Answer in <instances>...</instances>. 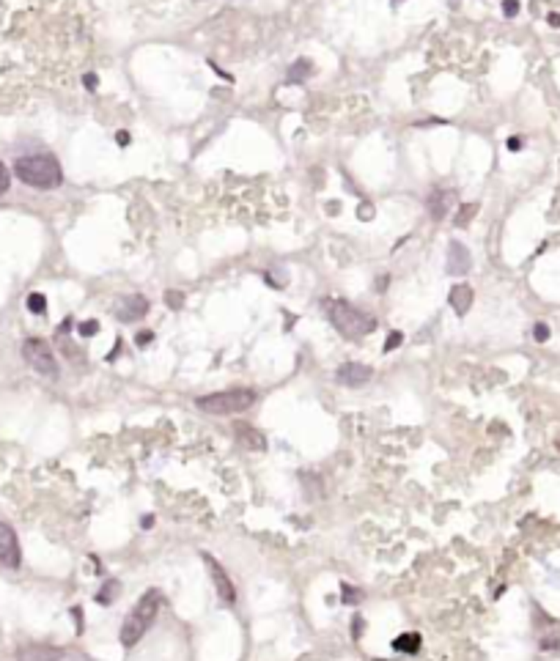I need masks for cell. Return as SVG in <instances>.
I'll return each instance as SVG.
<instances>
[{"instance_id": "obj_1", "label": "cell", "mask_w": 560, "mask_h": 661, "mask_svg": "<svg viewBox=\"0 0 560 661\" xmlns=\"http://www.w3.org/2000/svg\"><path fill=\"white\" fill-rule=\"evenodd\" d=\"M14 173L33 190H55L64 184V167L53 154H28L14 162Z\"/></svg>"}, {"instance_id": "obj_2", "label": "cell", "mask_w": 560, "mask_h": 661, "mask_svg": "<svg viewBox=\"0 0 560 661\" xmlns=\"http://www.w3.org/2000/svg\"><path fill=\"white\" fill-rule=\"evenodd\" d=\"M157 612H160V592L157 590L143 592L138 598V604L132 606V612L124 617V626H121V634H118L121 645L124 648H135L146 637V631L154 626Z\"/></svg>"}, {"instance_id": "obj_3", "label": "cell", "mask_w": 560, "mask_h": 661, "mask_svg": "<svg viewBox=\"0 0 560 661\" xmlns=\"http://www.w3.org/2000/svg\"><path fill=\"white\" fill-rule=\"evenodd\" d=\"M324 307H327L329 324H332L343 338H363V335H368V332L377 329V318L368 316L365 310L354 307V305L346 302V299H329Z\"/></svg>"}, {"instance_id": "obj_4", "label": "cell", "mask_w": 560, "mask_h": 661, "mask_svg": "<svg viewBox=\"0 0 560 661\" xmlns=\"http://www.w3.org/2000/svg\"><path fill=\"white\" fill-rule=\"evenodd\" d=\"M255 390L237 387V390H223V392H212V395H201L195 401V406L204 415H215V417H228V415H240L247 412L255 404Z\"/></svg>"}, {"instance_id": "obj_5", "label": "cell", "mask_w": 560, "mask_h": 661, "mask_svg": "<svg viewBox=\"0 0 560 661\" xmlns=\"http://www.w3.org/2000/svg\"><path fill=\"white\" fill-rule=\"evenodd\" d=\"M22 357H25V363L33 368L36 373H42V376H47V379H55V376H58V360H55V354H53V349H50L47 341H42V338H28V341L22 343Z\"/></svg>"}, {"instance_id": "obj_6", "label": "cell", "mask_w": 560, "mask_h": 661, "mask_svg": "<svg viewBox=\"0 0 560 661\" xmlns=\"http://www.w3.org/2000/svg\"><path fill=\"white\" fill-rule=\"evenodd\" d=\"M204 563H206V568H209V574H212V582H215V590H217V595L223 598V604H228V606H234L237 604V588H234V582H231V577L226 574V568L212 557V554H204Z\"/></svg>"}, {"instance_id": "obj_7", "label": "cell", "mask_w": 560, "mask_h": 661, "mask_svg": "<svg viewBox=\"0 0 560 661\" xmlns=\"http://www.w3.org/2000/svg\"><path fill=\"white\" fill-rule=\"evenodd\" d=\"M19 563H22V552H19L17 532L6 521H0V565L19 568Z\"/></svg>"}, {"instance_id": "obj_8", "label": "cell", "mask_w": 560, "mask_h": 661, "mask_svg": "<svg viewBox=\"0 0 560 661\" xmlns=\"http://www.w3.org/2000/svg\"><path fill=\"white\" fill-rule=\"evenodd\" d=\"M374 376V370L363 363H343V365L335 370V379L346 387H363L368 384V379Z\"/></svg>"}, {"instance_id": "obj_9", "label": "cell", "mask_w": 560, "mask_h": 661, "mask_svg": "<svg viewBox=\"0 0 560 661\" xmlns=\"http://www.w3.org/2000/svg\"><path fill=\"white\" fill-rule=\"evenodd\" d=\"M470 266H473L470 250H467L462 242H451V244H448V261H445L448 275H467Z\"/></svg>"}, {"instance_id": "obj_10", "label": "cell", "mask_w": 560, "mask_h": 661, "mask_svg": "<svg viewBox=\"0 0 560 661\" xmlns=\"http://www.w3.org/2000/svg\"><path fill=\"white\" fill-rule=\"evenodd\" d=\"M116 313H118L121 321H138V318H143V316L149 313V299L141 294L127 296V299H121V305H118Z\"/></svg>"}, {"instance_id": "obj_11", "label": "cell", "mask_w": 560, "mask_h": 661, "mask_svg": "<svg viewBox=\"0 0 560 661\" xmlns=\"http://www.w3.org/2000/svg\"><path fill=\"white\" fill-rule=\"evenodd\" d=\"M64 656L58 648H53V645H25L19 653H17V659L19 661H58Z\"/></svg>"}, {"instance_id": "obj_12", "label": "cell", "mask_w": 560, "mask_h": 661, "mask_svg": "<svg viewBox=\"0 0 560 661\" xmlns=\"http://www.w3.org/2000/svg\"><path fill=\"white\" fill-rule=\"evenodd\" d=\"M237 442L247 450H267V440L261 431H255L250 423H237Z\"/></svg>"}, {"instance_id": "obj_13", "label": "cell", "mask_w": 560, "mask_h": 661, "mask_svg": "<svg viewBox=\"0 0 560 661\" xmlns=\"http://www.w3.org/2000/svg\"><path fill=\"white\" fill-rule=\"evenodd\" d=\"M451 307L459 313V316H464L467 310H470V305H473V289L470 286H464V283H459V286H453L451 289Z\"/></svg>"}, {"instance_id": "obj_14", "label": "cell", "mask_w": 560, "mask_h": 661, "mask_svg": "<svg viewBox=\"0 0 560 661\" xmlns=\"http://www.w3.org/2000/svg\"><path fill=\"white\" fill-rule=\"evenodd\" d=\"M451 203H453V195H451L448 190H440V192H434V195L428 198V212H431V217H434V220H442V217L448 215Z\"/></svg>"}, {"instance_id": "obj_15", "label": "cell", "mask_w": 560, "mask_h": 661, "mask_svg": "<svg viewBox=\"0 0 560 661\" xmlns=\"http://www.w3.org/2000/svg\"><path fill=\"white\" fill-rule=\"evenodd\" d=\"M393 651H399V653H417L420 651V634L406 631V634L396 637L393 640Z\"/></svg>"}, {"instance_id": "obj_16", "label": "cell", "mask_w": 560, "mask_h": 661, "mask_svg": "<svg viewBox=\"0 0 560 661\" xmlns=\"http://www.w3.org/2000/svg\"><path fill=\"white\" fill-rule=\"evenodd\" d=\"M311 72H314L311 61H308V58H300V61H297V64L289 69V77H286V80H289V85H294V82H300V77L305 80V77H308Z\"/></svg>"}, {"instance_id": "obj_17", "label": "cell", "mask_w": 560, "mask_h": 661, "mask_svg": "<svg viewBox=\"0 0 560 661\" xmlns=\"http://www.w3.org/2000/svg\"><path fill=\"white\" fill-rule=\"evenodd\" d=\"M116 595H118V582H116V579H107L105 588L96 592V601H99L102 606H110V604L116 601Z\"/></svg>"}, {"instance_id": "obj_18", "label": "cell", "mask_w": 560, "mask_h": 661, "mask_svg": "<svg viewBox=\"0 0 560 661\" xmlns=\"http://www.w3.org/2000/svg\"><path fill=\"white\" fill-rule=\"evenodd\" d=\"M28 310H30V313H36V316H42V313L47 310V299H44V294H30V296H28Z\"/></svg>"}, {"instance_id": "obj_19", "label": "cell", "mask_w": 560, "mask_h": 661, "mask_svg": "<svg viewBox=\"0 0 560 661\" xmlns=\"http://www.w3.org/2000/svg\"><path fill=\"white\" fill-rule=\"evenodd\" d=\"M341 595H343V604H360V598H363V590L352 588V585H341Z\"/></svg>"}, {"instance_id": "obj_20", "label": "cell", "mask_w": 560, "mask_h": 661, "mask_svg": "<svg viewBox=\"0 0 560 661\" xmlns=\"http://www.w3.org/2000/svg\"><path fill=\"white\" fill-rule=\"evenodd\" d=\"M165 305L173 307V310H179V307L184 305V294H181V291H165Z\"/></svg>"}, {"instance_id": "obj_21", "label": "cell", "mask_w": 560, "mask_h": 661, "mask_svg": "<svg viewBox=\"0 0 560 661\" xmlns=\"http://www.w3.org/2000/svg\"><path fill=\"white\" fill-rule=\"evenodd\" d=\"M478 206L476 203H464L462 209H459V217H456V225H467L470 222V217H473V212H476Z\"/></svg>"}, {"instance_id": "obj_22", "label": "cell", "mask_w": 560, "mask_h": 661, "mask_svg": "<svg viewBox=\"0 0 560 661\" xmlns=\"http://www.w3.org/2000/svg\"><path fill=\"white\" fill-rule=\"evenodd\" d=\"M401 343H404V335H401V332H390L388 341H385V354L393 352V349H399Z\"/></svg>"}, {"instance_id": "obj_23", "label": "cell", "mask_w": 560, "mask_h": 661, "mask_svg": "<svg viewBox=\"0 0 560 661\" xmlns=\"http://www.w3.org/2000/svg\"><path fill=\"white\" fill-rule=\"evenodd\" d=\"M8 184H11V173H8V167L0 162V195L8 192Z\"/></svg>"}, {"instance_id": "obj_24", "label": "cell", "mask_w": 560, "mask_h": 661, "mask_svg": "<svg viewBox=\"0 0 560 661\" xmlns=\"http://www.w3.org/2000/svg\"><path fill=\"white\" fill-rule=\"evenodd\" d=\"M78 329H80L82 338H91V335H96V332H99V324H96V321H85V324H80Z\"/></svg>"}, {"instance_id": "obj_25", "label": "cell", "mask_w": 560, "mask_h": 661, "mask_svg": "<svg viewBox=\"0 0 560 661\" xmlns=\"http://www.w3.org/2000/svg\"><path fill=\"white\" fill-rule=\"evenodd\" d=\"M152 341H154V332H152V329H141V332L135 335V343H138V346H146V343H152Z\"/></svg>"}, {"instance_id": "obj_26", "label": "cell", "mask_w": 560, "mask_h": 661, "mask_svg": "<svg viewBox=\"0 0 560 661\" xmlns=\"http://www.w3.org/2000/svg\"><path fill=\"white\" fill-rule=\"evenodd\" d=\"M533 335H536V341H541V343H544V341L550 338V327H547V324H536Z\"/></svg>"}, {"instance_id": "obj_27", "label": "cell", "mask_w": 560, "mask_h": 661, "mask_svg": "<svg viewBox=\"0 0 560 661\" xmlns=\"http://www.w3.org/2000/svg\"><path fill=\"white\" fill-rule=\"evenodd\" d=\"M503 11H505V17H516V11H519V0H505V3H503Z\"/></svg>"}, {"instance_id": "obj_28", "label": "cell", "mask_w": 560, "mask_h": 661, "mask_svg": "<svg viewBox=\"0 0 560 661\" xmlns=\"http://www.w3.org/2000/svg\"><path fill=\"white\" fill-rule=\"evenodd\" d=\"M82 82H85V88H88V91H96V82H99V80H96V74H85V77H82Z\"/></svg>"}, {"instance_id": "obj_29", "label": "cell", "mask_w": 560, "mask_h": 661, "mask_svg": "<svg viewBox=\"0 0 560 661\" xmlns=\"http://www.w3.org/2000/svg\"><path fill=\"white\" fill-rule=\"evenodd\" d=\"M352 623H354V626H352V634H354V640H360V631H363V617L357 615Z\"/></svg>"}, {"instance_id": "obj_30", "label": "cell", "mask_w": 560, "mask_h": 661, "mask_svg": "<svg viewBox=\"0 0 560 661\" xmlns=\"http://www.w3.org/2000/svg\"><path fill=\"white\" fill-rule=\"evenodd\" d=\"M116 141H118L121 146H127V143H129V132H118V135H116Z\"/></svg>"}, {"instance_id": "obj_31", "label": "cell", "mask_w": 560, "mask_h": 661, "mask_svg": "<svg viewBox=\"0 0 560 661\" xmlns=\"http://www.w3.org/2000/svg\"><path fill=\"white\" fill-rule=\"evenodd\" d=\"M360 217H363V220L374 217V209H371V206H363V209H360Z\"/></svg>"}, {"instance_id": "obj_32", "label": "cell", "mask_w": 560, "mask_h": 661, "mask_svg": "<svg viewBox=\"0 0 560 661\" xmlns=\"http://www.w3.org/2000/svg\"><path fill=\"white\" fill-rule=\"evenodd\" d=\"M519 146H522L519 138H508V148H511V151H519Z\"/></svg>"}, {"instance_id": "obj_33", "label": "cell", "mask_w": 560, "mask_h": 661, "mask_svg": "<svg viewBox=\"0 0 560 661\" xmlns=\"http://www.w3.org/2000/svg\"><path fill=\"white\" fill-rule=\"evenodd\" d=\"M152 524H154V516H143L141 518V527H152Z\"/></svg>"}, {"instance_id": "obj_34", "label": "cell", "mask_w": 560, "mask_h": 661, "mask_svg": "<svg viewBox=\"0 0 560 661\" xmlns=\"http://www.w3.org/2000/svg\"><path fill=\"white\" fill-rule=\"evenodd\" d=\"M550 25H552V28H560V14H550Z\"/></svg>"}]
</instances>
